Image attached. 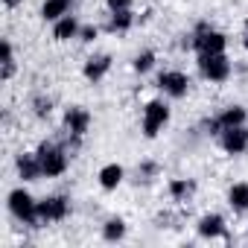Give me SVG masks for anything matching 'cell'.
Returning a JSON list of instances; mask_svg holds the SVG:
<instances>
[{"instance_id": "5", "label": "cell", "mask_w": 248, "mask_h": 248, "mask_svg": "<svg viewBox=\"0 0 248 248\" xmlns=\"http://www.w3.org/2000/svg\"><path fill=\"white\" fill-rule=\"evenodd\" d=\"M196 50H199V56H213V53H225V35L222 32H216V30H210V27H199V32L193 35V41H190Z\"/></svg>"}, {"instance_id": "8", "label": "cell", "mask_w": 248, "mask_h": 248, "mask_svg": "<svg viewBox=\"0 0 248 248\" xmlns=\"http://www.w3.org/2000/svg\"><path fill=\"white\" fill-rule=\"evenodd\" d=\"M88 126H91V114L82 108V105H73V108H67V114H64V129L79 140L85 132H88Z\"/></svg>"}, {"instance_id": "22", "label": "cell", "mask_w": 248, "mask_h": 248, "mask_svg": "<svg viewBox=\"0 0 248 248\" xmlns=\"http://www.w3.org/2000/svg\"><path fill=\"white\" fill-rule=\"evenodd\" d=\"M152 64H155V53H149V50H146V53H140V56L135 59V70H138V73H146Z\"/></svg>"}, {"instance_id": "25", "label": "cell", "mask_w": 248, "mask_h": 248, "mask_svg": "<svg viewBox=\"0 0 248 248\" xmlns=\"http://www.w3.org/2000/svg\"><path fill=\"white\" fill-rule=\"evenodd\" d=\"M96 32H99L96 27H85V30H79V35H82V41H93V38H96Z\"/></svg>"}, {"instance_id": "6", "label": "cell", "mask_w": 248, "mask_h": 248, "mask_svg": "<svg viewBox=\"0 0 248 248\" xmlns=\"http://www.w3.org/2000/svg\"><path fill=\"white\" fill-rule=\"evenodd\" d=\"M70 213V202L64 196H50L38 202V222H62Z\"/></svg>"}, {"instance_id": "23", "label": "cell", "mask_w": 248, "mask_h": 248, "mask_svg": "<svg viewBox=\"0 0 248 248\" xmlns=\"http://www.w3.org/2000/svg\"><path fill=\"white\" fill-rule=\"evenodd\" d=\"M50 111H53V102L44 99V96H38V99H35V114H38V117H50Z\"/></svg>"}, {"instance_id": "21", "label": "cell", "mask_w": 248, "mask_h": 248, "mask_svg": "<svg viewBox=\"0 0 248 248\" xmlns=\"http://www.w3.org/2000/svg\"><path fill=\"white\" fill-rule=\"evenodd\" d=\"M102 236H105L108 242L123 239V236H126V222H123V219H108L105 228H102Z\"/></svg>"}, {"instance_id": "12", "label": "cell", "mask_w": 248, "mask_h": 248, "mask_svg": "<svg viewBox=\"0 0 248 248\" xmlns=\"http://www.w3.org/2000/svg\"><path fill=\"white\" fill-rule=\"evenodd\" d=\"M108 67H111V56H91L88 62H85V79H91V82H99L105 73H108Z\"/></svg>"}, {"instance_id": "1", "label": "cell", "mask_w": 248, "mask_h": 248, "mask_svg": "<svg viewBox=\"0 0 248 248\" xmlns=\"http://www.w3.org/2000/svg\"><path fill=\"white\" fill-rule=\"evenodd\" d=\"M9 210L18 222L24 225H38V202L21 187V190H12L9 193Z\"/></svg>"}, {"instance_id": "9", "label": "cell", "mask_w": 248, "mask_h": 248, "mask_svg": "<svg viewBox=\"0 0 248 248\" xmlns=\"http://www.w3.org/2000/svg\"><path fill=\"white\" fill-rule=\"evenodd\" d=\"M222 149L228 155H242L248 149V132L242 126H231L222 132Z\"/></svg>"}, {"instance_id": "16", "label": "cell", "mask_w": 248, "mask_h": 248, "mask_svg": "<svg viewBox=\"0 0 248 248\" xmlns=\"http://www.w3.org/2000/svg\"><path fill=\"white\" fill-rule=\"evenodd\" d=\"M76 35H79V24H76L73 15H64V18L56 21V30H53L56 41H67V38H76Z\"/></svg>"}, {"instance_id": "2", "label": "cell", "mask_w": 248, "mask_h": 248, "mask_svg": "<svg viewBox=\"0 0 248 248\" xmlns=\"http://www.w3.org/2000/svg\"><path fill=\"white\" fill-rule=\"evenodd\" d=\"M38 161H41V172L47 178H56L67 170V152L56 143H41L38 149Z\"/></svg>"}, {"instance_id": "7", "label": "cell", "mask_w": 248, "mask_h": 248, "mask_svg": "<svg viewBox=\"0 0 248 248\" xmlns=\"http://www.w3.org/2000/svg\"><path fill=\"white\" fill-rule=\"evenodd\" d=\"M158 85H161V91H164V93H170V96L181 99V96L187 93V88H190V79H187L181 70H167V73H161V76H158Z\"/></svg>"}, {"instance_id": "18", "label": "cell", "mask_w": 248, "mask_h": 248, "mask_svg": "<svg viewBox=\"0 0 248 248\" xmlns=\"http://www.w3.org/2000/svg\"><path fill=\"white\" fill-rule=\"evenodd\" d=\"M193 193H196V181H190V178H172L170 181V196L175 202H187Z\"/></svg>"}, {"instance_id": "19", "label": "cell", "mask_w": 248, "mask_h": 248, "mask_svg": "<svg viewBox=\"0 0 248 248\" xmlns=\"http://www.w3.org/2000/svg\"><path fill=\"white\" fill-rule=\"evenodd\" d=\"M228 202H231V207L233 210H248V184H233L231 187V193H228Z\"/></svg>"}, {"instance_id": "4", "label": "cell", "mask_w": 248, "mask_h": 248, "mask_svg": "<svg viewBox=\"0 0 248 248\" xmlns=\"http://www.w3.org/2000/svg\"><path fill=\"white\" fill-rule=\"evenodd\" d=\"M199 70L204 79L210 82H225L231 76V62L225 53H213V56H199Z\"/></svg>"}, {"instance_id": "10", "label": "cell", "mask_w": 248, "mask_h": 248, "mask_svg": "<svg viewBox=\"0 0 248 248\" xmlns=\"http://www.w3.org/2000/svg\"><path fill=\"white\" fill-rule=\"evenodd\" d=\"M245 123V111L239 108V105H231V108H225L216 120H210V132L216 135V132H225V129H231V126H242Z\"/></svg>"}, {"instance_id": "20", "label": "cell", "mask_w": 248, "mask_h": 248, "mask_svg": "<svg viewBox=\"0 0 248 248\" xmlns=\"http://www.w3.org/2000/svg\"><path fill=\"white\" fill-rule=\"evenodd\" d=\"M0 64H3V70H0V76H3V79H9L15 73V56H12V44L9 41L0 44Z\"/></svg>"}, {"instance_id": "14", "label": "cell", "mask_w": 248, "mask_h": 248, "mask_svg": "<svg viewBox=\"0 0 248 248\" xmlns=\"http://www.w3.org/2000/svg\"><path fill=\"white\" fill-rule=\"evenodd\" d=\"M64 15H70V0H44V6H41L44 21H59Z\"/></svg>"}, {"instance_id": "17", "label": "cell", "mask_w": 248, "mask_h": 248, "mask_svg": "<svg viewBox=\"0 0 248 248\" xmlns=\"http://www.w3.org/2000/svg\"><path fill=\"white\" fill-rule=\"evenodd\" d=\"M132 24H135L132 9H126V12H111L105 30H108V32H126V30H132Z\"/></svg>"}, {"instance_id": "24", "label": "cell", "mask_w": 248, "mask_h": 248, "mask_svg": "<svg viewBox=\"0 0 248 248\" xmlns=\"http://www.w3.org/2000/svg\"><path fill=\"white\" fill-rule=\"evenodd\" d=\"M108 9L111 12H126V9H132V0H108Z\"/></svg>"}, {"instance_id": "11", "label": "cell", "mask_w": 248, "mask_h": 248, "mask_svg": "<svg viewBox=\"0 0 248 248\" xmlns=\"http://www.w3.org/2000/svg\"><path fill=\"white\" fill-rule=\"evenodd\" d=\"M18 175H21L24 181H35V178H41V175H44V172H41L38 152H35V155H30V152L18 155Z\"/></svg>"}, {"instance_id": "13", "label": "cell", "mask_w": 248, "mask_h": 248, "mask_svg": "<svg viewBox=\"0 0 248 248\" xmlns=\"http://www.w3.org/2000/svg\"><path fill=\"white\" fill-rule=\"evenodd\" d=\"M199 233L204 239H216V236H225V219L219 213H210V216H202L199 222Z\"/></svg>"}, {"instance_id": "15", "label": "cell", "mask_w": 248, "mask_h": 248, "mask_svg": "<svg viewBox=\"0 0 248 248\" xmlns=\"http://www.w3.org/2000/svg\"><path fill=\"white\" fill-rule=\"evenodd\" d=\"M123 167L120 164H108V167H102L99 170V184H102V190H117L120 187V181H123Z\"/></svg>"}, {"instance_id": "27", "label": "cell", "mask_w": 248, "mask_h": 248, "mask_svg": "<svg viewBox=\"0 0 248 248\" xmlns=\"http://www.w3.org/2000/svg\"><path fill=\"white\" fill-rule=\"evenodd\" d=\"M245 47H248V32H245Z\"/></svg>"}, {"instance_id": "3", "label": "cell", "mask_w": 248, "mask_h": 248, "mask_svg": "<svg viewBox=\"0 0 248 248\" xmlns=\"http://www.w3.org/2000/svg\"><path fill=\"white\" fill-rule=\"evenodd\" d=\"M170 123V108L161 102V99H152L146 108H143V135L146 138H155L164 126Z\"/></svg>"}, {"instance_id": "26", "label": "cell", "mask_w": 248, "mask_h": 248, "mask_svg": "<svg viewBox=\"0 0 248 248\" xmlns=\"http://www.w3.org/2000/svg\"><path fill=\"white\" fill-rule=\"evenodd\" d=\"M3 3H6V6L12 9V6H18V3H21V0H3Z\"/></svg>"}]
</instances>
